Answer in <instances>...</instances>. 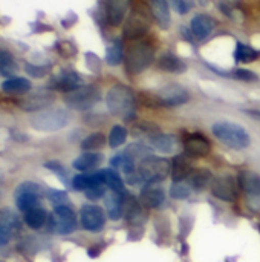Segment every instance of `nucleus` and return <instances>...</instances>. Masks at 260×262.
I'll return each mask as SVG.
<instances>
[{"label":"nucleus","mask_w":260,"mask_h":262,"mask_svg":"<svg viewBox=\"0 0 260 262\" xmlns=\"http://www.w3.org/2000/svg\"><path fill=\"white\" fill-rule=\"evenodd\" d=\"M173 6H175L176 12L187 14L192 8V0H173Z\"/></svg>","instance_id":"42"},{"label":"nucleus","mask_w":260,"mask_h":262,"mask_svg":"<svg viewBox=\"0 0 260 262\" xmlns=\"http://www.w3.org/2000/svg\"><path fill=\"white\" fill-rule=\"evenodd\" d=\"M17 69H18V66H17L14 55L8 51L0 49V75L9 78V77H12V74H15Z\"/></svg>","instance_id":"30"},{"label":"nucleus","mask_w":260,"mask_h":262,"mask_svg":"<svg viewBox=\"0 0 260 262\" xmlns=\"http://www.w3.org/2000/svg\"><path fill=\"white\" fill-rule=\"evenodd\" d=\"M81 227L87 232H100L106 224V216L103 209L93 204H86L81 207L80 212Z\"/></svg>","instance_id":"9"},{"label":"nucleus","mask_w":260,"mask_h":262,"mask_svg":"<svg viewBox=\"0 0 260 262\" xmlns=\"http://www.w3.org/2000/svg\"><path fill=\"white\" fill-rule=\"evenodd\" d=\"M0 196H2V192H0Z\"/></svg>","instance_id":"46"},{"label":"nucleus","mask_w":260,"mask_h":262,"mask_svg":"<svg viewBox=\"0 0 260 262\" xmlns=\"http://www.w3.org/2000/svg\"><path fill=\"white\" fill-rule=\"evenodd\" d=\"M192 187H195L196 190H204L205 187H208L211 184V173L207 169L198 170L192 175Z\"/></svg>","instance_id":"35"},{"label":"nucleus","mask_w":260,"mask_h":262,"mask_svg":"<svg viewBox=\"0 0 260 262\" xmlns=\"http://www.w3.org/2000/svg\"><path fill=\"white\" fill-rule=\"evenodd\" d=\"M11 238H12V233L0 223V247L2 246H6L11 241Z\"/></svg>","instance_id":"43"},{"label":"nucleus","mask_w":260,"mask_h":262,"mask_svg":"<svg viewBox=\"0 0 260 262\" xmlns=\"http://www.w3.org/2000/svg\"><path fill=\"white\" fill-rule=\"evenodd\" d=\"M25 71H26V74H29V75H31V77H34V78H41V77H44V75L48 74L49 68L28 63V64L25 66Z\"/></svg>","instance_id":"38"},{"label":"nucleus","mask_w":260,"mask_h":262,"mask_svg":"<svg viewBox=\"0 0 260 262\" xmlns=\"http://www.w3.org/2000/svg\"><path fill=\"white\" fill-rule=\"evenodd\" d=\"M124 58L123 43L120 40H115L106 51V63L110 66H118Z\"/></svg>","instance_id":"33"},{"label":"nucleus","mask_w":260,"mask_h":262,"mask_svg":"<svg viewBox=\"0 0 260 262\" xmlns=\"http://www.w3.org/2000/svg\"><path fill=\"white\" fill-rule=\"evenodd\" d=\"M155 61V48L149 41L132 43L124 54L126 71L132 75L141 74Z\"/></svg>","instance_id":"1"},{"label":"nucleus","mask_w":260,"mask_h":262,"mask_svg":"<svg viewBox=\"0 0 260 262\" xmlns=\"http://www.w3.org/2000/svg\"><path fill=\"white\" fill-rule=\"evenodd\" d=\"M100 172H101V175H103L104 184H106L112 192L123 193V190H124V183H123V180L120 178L118 172H115L113 169H103V170H100Z\"/></svg>","instance_id":"31"},{"label":"nucleus","mask_w":260,"mask_h":262,"mask_svg":"<svg viewBox=\"0 0 260 262\" xmlns=\"http://www.w3.org/2000/svg\"><path fill=\"white\" fill-rule=\"evenodd\" d=\"M132 0H107L106 5V12H107V20L112 26H120L130 8Z\"/></svg>","instance_id":"17"},{"label":"nucleus","mask_w":260,"mask_h":262,"mask_svg":"<svg viewBox=\"0 0 260 262\" xmlns=\"http://www.w3.org/2000/svg\"><path fill=\"white\" fill-rule=\"evenodd\" d=\"M106 193V189H104V184H97V186H92L90 189L86 190V196L92 201L95 200H100L101 196H104Z\"/></svg>","instance_id":"40"},{"label":"nucleus","mask_w":260,"mask_h":262,"mask_svg":"<svg viewBox=\"0 0 260 262\" xmlns=\"http://www.w3.org/2000/svg\"><path fill=\"white\" fill-rule=\"evenodd\" d=\"M70 115L63 109H51V111H40L38 114L32 115L31 126L40 132H55L67 126Z\"/></svg>","instance_id":"4"},{"label":"nucleus","mask_w":260,"mask_h":262,"mask_svg":"<svg viewBox=\"0 0 260 262\" xmlns=\"http://www.w3.org/2000/svg\"><path fill=\"white\" fill-rule=\"evenodd\" d=\"M211 192L216 198L231 203L238 198V184L231 175H219L211 181Z\"/></svg>","instance_id":"10"},{"label":"nucleus","mask_w":260,"mask_h":262,"mask_svg":"<svg viewBox=\"0 0 260 262\" xmlns=\"http://www.w3.org/2000/svg\"><path fill=\"white\" fill-rule=\"evenodd\" d=\"M257 57H259V52H257L254 48H251V46H248V45H244V43H241V41L236 43L234 60H236L238 63H251V61H254Z\"/></svg>","instance_id":"28"},{"label":"nucleus","mask_w":260,"mask_h":262,"mask_svg":"<svg viewBox=\"0 0 260 262\" xmlns=\"http://www.w3.org/2000/svg\"><path fill=\"white\" fill-rule=\"evenodd\" d=\"M110 164H112L113 167L120 169L121 172L127 173V175H130V173L135 172V158H133L130 154H127V152L113 157V160L110 161Z\"/></svg>","instance_id":"32"},{"label":"nucleus","mask_w":260,"mask_h":262,"mask_svg":"<svg viewBox=\"0 0 260 262\" xmlns=\"http://www.w3.org/2000/svg\"><path fill=\"white\" fill-rule=\"evenodd\" d=\"M184 149L190 157H205L210 154V141L201 134H190L184 138Z\"/></svg>","instance_id":"15"},{"label":"nucleus","mask_w":260,"mask_h":262,"mask_svg":"<svg viewBox=\"0 0 260 262\" xmlns=\"http://www.w3.org/2000/svg\"><path fill=\"white\" fill-rule=\"evenodd\" d=\"M31 88V81L23 77H9L2 83V91L9 95H25Z\"/></svg>","instance_id":"18"},{"label":"nucleus","mask_w":260,"mask_h":262,"mask_svg":"<svg viewBox=\"0 0 260 262\" xmlns=\"http://www.w3.org/2000/svg\"><path fill=\"white\" fill-rule=\"evenodd\" d=\"M170 172H172L173 181L179 183V181L185 180V178L193 172V167H192L190 161H187L184 157L179 155V157H176V158L173 160V163H172V166H170Z\"/></svg>","instance_id":"23"},{"label":"nucleus","mask_w":260,"mask_h":262,"mask_svg":"<svg viewBox=\"0 0 260 262\" xmlns=\"http://www.w3.org/2000/svg\"><path fill=\"white\" fill-rule=\"evenodd\" d=\"M23 220H25V223H26V226H28L29 229L38 230V229H41V227L46 224V221H48V213H46V210H44L41 206H37V207L31 209L29 212H26Z\"/></svg>","instance_id":"24"},{"label":"nucleus","mask_w":260,"mask_h":262,"mask_svg":"<svg viewBox=\"0 0 260 262\" xmlns=\"http://www.w3.org/2000/svg\"><path fill=\"white\" fill-rule=\"evenodd\" d=\"M188 98H190L188 91L179 84H169L162 88L158 94V100L164 106H181L187 103Z\"/></svg>","instance_id":"12"},{"label":"nucleus","mask_w":260,"mask_h":262,"mask_svg":"<svg viewBox=\"0 0 260 262\" xmlns=\"http://www.w3.org/2000/svg\"><path fill=\"white\" fill-rule=\"evenodd\" d=\"M126 138H127V130L123 126H113L109 134V144L110 147H120L121 144H124Z\"/></svg>","instance_id":"36"},{"label":"nucleus","mask_w":260,"mask_h":262,"mask_svg":"<svg viewBox=\"0 0 260 262\" xmlns=\"http://www.w3.org/2000/svg\"><path fill=\"white\" fill-rule=\"evenodd\" d=\"M48 198L51 203H54V206H63L67 204V195L61 190H51L48 193Z\"/></svg>","instance_id":"39"},{"label":"nucleus","mask_w":260,"mask_h":262,"mask_svg":"<svg viewBox=\"0 0 260 262\" xmlns=\"http://www.w3.org/2000/svg\"><path fill=\"white\" fill-rule=\"evenodd\" d=\"M54 103V94L49 91H37L21 101H18V107L23 109L25 112H38L46 109Z\"/></svg>","instance_id":"11"},{"label":"nucleus","mask_w":260,"mask_h":262,"mask_svg":"<svg viewBox=\"0 0 260 262\" xmlns=\"http://www.w3.org/2000/svg\"><path fill=\"white\" fill-rule=\"evenodd\" d=\"M141 198H143V201H144V204L147 207L156 209V207H159L164 203L166 195H164L162 189H159V187H149V189H146L143 192Z\"/></svg>","instance_id":"29"},{"label":"nucleus","mask_w":260,"mask_h":262,"mask_svg":"<svg viewBox=\"0 0 260 262\" xmlns=\"http://www.w3.org/2000/svg\"><path fill=\"white\" fill-rule=\"evenodd\" d=\"M149 3L156 23L162 29H167L170 26V8L167 0H149Z\"/></svg>","instance_id":"19"},{"label":"nucleus","mask_w":260,"mask_h":262,"mask_svg":"<svg viewBox=\"0 0 260 262\" xmlns=\"http://www.w3.org/2000/svg\"><path fill=\"white\" fill-rule=\"evenodd\" d=\"M216 21L213 17H210L208 14H196L192 21H190V29L192 34L198 38V40H205L215 29Z\"/></svg>","instance_id":"16"},{"label":"nucleus","mask_w":260,"mask_h":262,"mask_svg":"<svg viewBox=\"0 0 260 262\" xmlns=\"http://www.w3.org/2000/svg\"><path fill=\"white\" fill-rule=\"evenodd\" d=\"M149 26H150V25H149L147 17H146L143 12L135 11V12H132V15L127 18V21H126V25H124L123 34H124V37H127V38H138V37L144 35V34L149 31Z\"/></svg>","instance_id":"14"},{"label":"nucleus","mask_w":260,"mask_h":262,"mask_svg":"<svg viewBox=\"0 0 260 262\" xmlns=\"http://www.w3.org/2000/svg\"><path fill=\"white\" fill-rule=\"evenodd\" d=\"M49 86L52 89H57V91H61V92L69 94V92L81 88L83 86V80H81V77L75 71L64 69L57 77H54V80L49 83Z\"/></svg>","instance_id":"13"},{"label":"nucleus","mask_w":260,"mask_h":262,"mask_svg":"<svg viewBox=\"0 0 260 262\" xmlns=\"http://www.w3.org/2000/svg\"><path fill=\"white\" fill-rule=\"evenodd\" d=\"M248 115H251L253 118H257V120H260V111H254V109H250V111H245Z\"/></svg>","instance_id":"45"},{"label":"nucleus","mask_w":260,"mask_h":262,"mask_svg":"<svg viewBox=\"0 0 260 262\" xmlns=\"http://www.w3.org/2000/svg\"><path fill=\"white\" fill-rule=\"evenodd\" d=\"M150 143H152V147L155 150L161 152V154H170V152H173L175 144H176L175 138L172 135H169V134H158V135H155L150 140Z\"/></svg>","instance_id":"27"},{"label":"nucleus","mask_w":260,"mask_h":262,"mask_svg":"<svg viewBox=\"0 0 260 262\" xmlns=\"http://www.w3.org/2000/svg\"><path fill=\"white\" fill-rule=\"evenodd\" d=\"M190 193H192V187L188 184H182L181 181L175 183L170 187V196L175 198V200H185V198L190 196Z\"/></svg>","instance_id":"37"},{"label":"nucleus","mask_w":260,"mask_h":262,"mask_svg":"<svg viewBox=\"0 0 260 262\" xmlns=\"http://www.w3.org/2000/svg\"><path fill=\"white\" fill-rule=\"evenodd\" d=\"M135 103L136 98L132 89L124 84H115L113 88L109 89L106 95L107 109L112 115L116 117H124V118L130 117L135 111Z\"/></svg>","instance_id":"3"},{"label":"nucleus","mask_w":260,"mask_h":262,"mask_svg":"<svg viewBox=\"0 0 260 262\" xmlns=\"http://www.w3.org/2000/svg\"><path fill=\"white\" fill-rule=\"evenodd\" d=\"M233 74L238 80H242V81H256L257 80V75L248 69H236Z\"/></svg>","instance_id":"41"},{"label":"nucleus","mask_w":260,"mask_h":262,"mask_svg":"<svg viewBox=\"0 0 260 262\" xmlns=\"http://www.w3.org/2000/svg\"><path fill=\"white\" fill-rule=\"evenodd\" d=\"M0 223L12 233V236L21 230V221L11 209H0Z\"/></svg>","instance_id":"26"},{"label":"nucleus","mask_w":260,"mask_h":262,"mask_svg":"<svg viewBox=\"0 0 260 262\" xmlns=\"http://www.w3.org/2000/svg\"><path fill=\"white\" fill-rule=\"evenodd\" d=\"M211 130H213V135L230 149L242 150V149H247L251 143L248 132L242 126L231 123V121H218L213 124Z\"/></svg>","instance_id":"2"},{"label":"nucleus","mask_w":260,"mask_h":262,"mask_svg":"<svg viewBox=\"0 0 260 262\" xmlns=\"http://www.w3.org/2000/svg\"><path fill=\"white\" fill-rule=\"evenodd\" d=\"M100 98H101V91L93 84H86L66 94L64 103L67 107L74 111H87L93 107L100 101Z\"/></svg>","instance_id":"5"},{"label":"nucleus","mask_w":260,"mask_h":262,"mask_svg":"<svg viewBox=\"0 0 260 262\" xmlns=\"http://www.w3.org/2000/svg\"><path fill=\"white\" fill-rule=\"evenodd\" d=\"M104 144H106V135L101 134V132H95V134H90L89 137H86L81 141V149L87 150V152H92V150L101 149Z\"/></svg>","instance_id":"34"},{"label":"nucleus","mask_w":260,"mask_h":262,"mask_svg":"<svg viewBox=\"0 0 260 262\" xmlns=\"http://www.w3.org/2000/svg\"><path fill=\"white\" fill-rule=\"evenodd\" d=\"M106 209H107V215L110 220H113V221L120 220L123 215V209H124V201H123L121 193L112 192L106 198Z\"/></svg>","instance_id":"25"},{"label":"nucleus","mask_w":260,"mask_h":262,"mask_svg":"<svg viewBox=\"0 0 260 262\" xmlns=\"http://www.w3.org/2000/svg\"><path fill=\"white\" fill-rule=\"evenodd\" d=\"M77 229V218L74 210L67 206H55L49 220V230L57 235H69Z\"/></svg>","instance_id":"7"},{"label":"nucleus","mask_w":260,"mask_h":262,"mask_svg":"<svg viewBox=\"0 0 260 262\" xmlns=\"http://www.w3.org/2000/svg\"><path fill=\"white\" fill-rule=\"evenodd\" d=\"M239 184L242 186L245 193H248L250 196H254V198L260 196V177L254 172H250V170L242 172L239 175Z\"/></svg>","instance_id":"20"},{"label":"nucleus","mask_w":260,"mask_h":262,"mask_svg":"<svg viewBox=\"0 0 260 262\" xmlns=\"http://www.w3.org/2000/svg\"><path fill=\"white\" fill-rule=\"evenodd\" d=\"M103 161V155L97 154V152H86L83 155H80L74 163V169L80 170V172H86V170H92L95 169L100 163Z\"/></svg>","instance_id":"22"},{"label":"nucleus","mask_w":260,"mask_h":262,"mask_svg":"<svg viewBox=\"0 0 260 262\" xmlns=\"http://www.w3.org/2000/svg\"><path fill=\"white\" fill-rule=\"evenodd\" d=\"M159 68L166 72H172V74H181L187 69V64L175 54L172 52H166L161 55L159 58Z\"/></svg>","instance_id":"21"},{"label":"nucleus","mask_w":260,"mask_h":262,"mask_svg":"<svg viewBox=\"0 0 260 262\" xmlns=\"http://www.w3.org/2000/svg\"><path fill=\"white\" fill-rule=\"evenodd\" d=\"M44 166H46L48 169H52L55 173L61 175V178H64V177H66V170H64V167H63L60 163H57V161H49V163H46Z\"/></svg>","instance_id":"44"},{"label":"nucleus","mask_w":260,"mask_h":262,"mask_svg":"<svg viewBox=\"0 0 260 262\" xmlns=\"http://www.w3.org/2000/svg\"><path fill=\"white\" fill-rule=\"evenodd\" d=\"M169 172H170V163L167 160L156 158V157L143 158L136 170L141 181L149 183V184H155V183L166 180Z\"/></svg>","instance_id":"6"},{"label":"nucleus","mask_w":260,"mask_h":262,"mask_svg":"<svg viewBox=\"0 0 260 262\" xmlns=\"http://www.w3.org/2000/svg\"><path fill=\"white\" fill-rule=\"evenodd\" d=\"M40 187L38 184L32 183V181H25V183H20L14 192L15 195V204H17V209L23 213L29 212L31 209L40 206Z\"/></svg>","instance_id":"8"}]
</instances>
